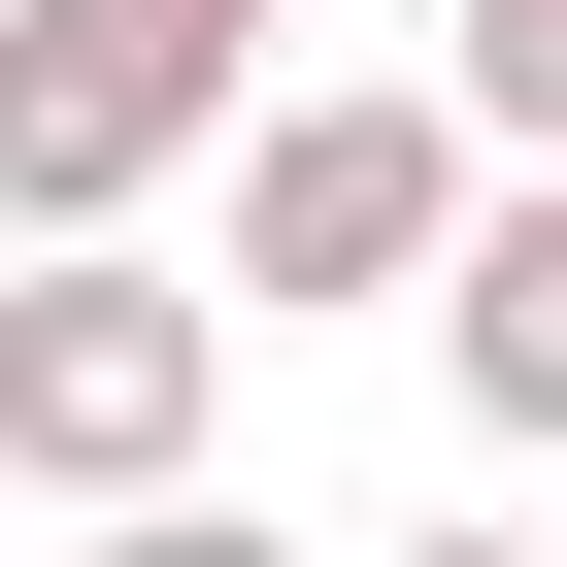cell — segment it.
<instances>
[{
	"label": "cell",
	"instance_id": "obj_1",
	"mask_svg": "<svg viewBox=\"0 0 567 567\" xmlns=\"http://www.w3.org/2000/svg\"><path fill=\"white\" fill-rule=\"evenodd\" d=\"M200 434H234V301L134 267V200L34 234V301H0V501H167Z\"/></svg>",
	"mask_w": 567,
	"mask_h": 567
},
{
	"label": "cell",
	"instance_id": "obj_2",
	"mask_svg": "<svg viewBox=\"0 0 567 567\" xmlns=\"http://www.w3.org/2000/svg\"><path fill=\"white\" fill-rule=\"evenodd\" d=\"M234 68H267V34H200V0H0V234L167 200V167L234 134Z\"/></svg>",
	"mask_w": 567,
	"mask_h": 567
},
{
	"label": "cell",
	"instance_id": "obj_3",
	"mask_svg": "<svg viewBox=\"0 0 567 567\" xmlns=\"http://www.w3.org/2000/svg\"><path fill=\"white\" fill-rule=\"evenodd\" d=\"M467 234V101H267L234 134V334L267 301H434Z\"/></svg>",
	"mask_w": 567,
	"mask_h": 567
},
{
	"label": "cell",
	"instance_id": "obj_4",
	"mask_svg": "<svg viewBox=\"0 0 567 567\" xmlns=\"http://www.w3.org/2000/svg\"><path fill=\"white\" fill-rule=\"evenodd\" d=\"M434 401H467L501 467H567V167H501V200L434 234Z\"/></svg>",
	"mask_w": 567,
	"mask_h": 567
},
{
	"label": "cell",
	"instance_id": "obj_5",
	"mask_svg": "<svg viewBox=\"0 0 567 567\" xmlns=\"http://www.w3.org/2000/svg\"><path fill=\"white\" fill-rule=\"evenodd\" d=\"M467 167H567V0H467Z\"/></svg>",
	"mask_w": 567,
	"mask_h": 567
},
{
	"label": "cell",
	"instance_id": "obj_6",
	"mask_svg": "<svg viewBox=\"0 0 567 567\" xmlns=\"http://www.w3.org/2000/svg\"><path fill=\"white\" fill-rule=\"evenodd\" d=\"M200 34H301V0H200Z\"/></svg>",
	"mask_w": 567,
	"mask_h": 567
}]
</instances>
